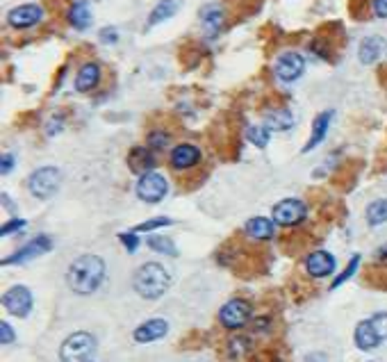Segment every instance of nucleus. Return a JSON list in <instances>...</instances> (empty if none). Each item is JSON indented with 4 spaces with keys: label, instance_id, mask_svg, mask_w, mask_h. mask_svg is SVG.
I'll return each instance as SVG.
<instances>
[{
    "label": "nucleus",
    "instance_id": "obj_1",
    "mask_svg": "<svg viewBox=\"0 0 387 362\" xmlns=\"http://www.w3.org/2000/svg\"><path fill=\"white\" fill-rule=\"evenodd\" d=\"M105 280V260L98 256H80L71 262L67 271V285L80 296L94 294Z\"/></svg>",
    "mask_w": 387,
    "mask_h": 362
},
{
    "label": "nucleus",
    "instance_id": "obj_2",
    "mask_svg": "<svg viewBox=\"0 0 387 362\" xmlns=\"http://www.w3.org/2000/svg\"><path fill=\"white\" fill-rule=\"evenodd\" d=\"M133 287L146 301H155L167 294V289L171 287V274L160 262H146L135 271Z\"/></svg>",
    "mask_w": 387,
    "mask_h": 362
},
{
    "label": "nucleus",
    "instance_id": "obj_3",
    "mask_svg": "<svg viewBox=\"0 0 387 362\" xmlns=\"http://www.w3.org/2000/svg\"><path fill=\"white\" fill-rule=\"evenodd\" d=\"M355 347L360 351H374L387 340V312H379L355 326Z\"/></svg>",
    "mask_w": 387,
    "mask_h": 362
},
{
    "label": "nucleus",
    "instance_id": "obj_4",
    "mask_svg": "<svg viewBox=\"0 0 387 362\" xmlns=\"http://www.w3.org/2000/svg\"><path fill=\"white\" fill-rule=\"evenodd\" d=\"M96 353V337L87 330L69 335L60 347V362H91Z\"/></svg>",
    "mask_w": 387,
    "mask_h": 362
},
{
    "label": "nucleus",
    "instance_id": "obj_5",
    "mask_svg": "<svg viewBox=\"0 0 387 362\" xmlns=\"http://www.w3.org/2000/svg\"><path fill=\"white\" fill-rule=\"evenodd\" d=\"M60 185H62V174H60V169H55V167L36 169L30 176V180H27V189H30V194L36 198H50L60 189Z\"/></svg>",
    "mask_w": 387,
    "mask_h": 362
},
{
    "label": "nucleus",
    "instance_id": "obj_6",
    "mask_svg": "<svg viewBox=\"0 0 387 362\" xmlns=\"http://www.w3.org/2000/svg\"><path fill=\"white\" fill-rule=\"evenodd\" d=\"M251 314H253L251 303L244 301V298H233V301H228L226 305H221L219 321H221V326H224V328L237 330V328H242V326L248 323Z\"/></svg>",
    "mask_w": 387,
    "mask_h": 362
},
{
    "label": "nucleus",
    "instance_id": "obj_7",
    "mask_svg": "<svg viewBox=\"0 0 387 362\" xmlns=\"http://www.w3.org/2000/svg\"><path fill=\"white\" fill-rule=\"evenodd\" d=\"M308 216V205L299 201V198H285V201L273 205V223L285 225H299Z\"/></svg>",
    "mask_w": 387,
    "mask_h": 362
},
{
    "label": "nucleus",
    "instance_id": "obj_8",
    "mask_svg": "<svg viewBox=\"0 0 387 362\" xmlns=\"http://www.w3.org/2000/svg\"><path fill=\"white\" fill-rule=\"evenodd\" d=\"M3 305L9 314L25 319V316L32 312L34 298H32V292L25 285H14L3 294Z\"/></svg>",
    "mask_w": 387,
    "mask_h": 362
},
{
    "label": "nucleus",
    "instance_id": "obj_9",
    "mask_svg": "<svg viewBox=\"0 0 387 362\" xmlns=\"http://www.w3.org/2000/svg\"><path fill=\"white\" fill-rule=\"evenodd\" d=\"M169 194V183L162 174H146L137 183V196L146 203H160Z\"/></svg>",
    "mask_w": 387,
    "mask_h": 362
},
{
    "label": "nucleus",
    "instance_id": "obj_10",
    "mask_svg": "<svg viewBox=\"0 0 387 362\" xmlns=\"http://www.w3.org/2000/svg\"><path fill=\"white\" fill-rule=\"evenodd\" d=\"M50 249H53L50 237H46V235H39V237H34L32 242H27L21 251H16L9 258H5L3 265H25V262H30L34 258L43 256V253H48Z\"/></svg>",
    "mask_w": 387,
    "mask_h": 362
},
{
    "label": "nucleus",
    "instance_id": "obj_11",
    "mask_svg": "<svg viewBox=\"0 0 387 362\" xmlns=\"http://www.w3.org/2000/svg\"><path fill=\"white\" fill-rule=\"evenodd\" d=\"M303 69H306V60H303L299 53H283V55L276 60V78L283 80V83H294L299 80Z\"/></svg>",
    "mask_w": 387,
    "mask_h": 362
},
{
    "label": "nucleus",
    "instance_id": "obj_12",
    "mask_svg": "<svg viewBox=\"0 0 387 362\" xmlns=\"http://www.w3.org/2000/svg\"><path fill=\"white\" fill-rule=\"evenodd\" d=\"M43 19V10L39 5H21V7H14L12 12L7 14V23L12 25V28H32Z\"/></svg>",
    "mask_w": 387,
    "mask_h": 362
},
{
    "label": "nucleus",
    "instance_id": "obj_13",
    "mask_svg": "<svg viewBox=\"0 0 387 362\" xmlns=\"http://www.w3.org/2000/svg\"><path fill=\"white\" fill-rule=\"evenodd\" d=\"M167 333H169V321L155 316V319H149V321L137 326L133 337H135V342H140V344H149V342H158L162 337H167Z\"/></svg>",
    "mask_w": 387,
    "mask_h": 362
},
{
    "label": "nucleus",
    "instance_id": "obj_14",
    "mask_svg": "<svg viewBox=\"0 0 387 362\" xmlns=\"http://www.w3.org/2000/svg\"><path fill=\"white\" fill-rule=\"evenodd\" d=\"M306 269L312 278H326L335 271V258L328 251H312L306 258Z\"/></svg>",
    "mask_w": 387,
    "mask_h": 362
},
{
    "label": "nucleus",
    "instance_id": "obj_15",
    "mask_svg": "<svg viewBox=\"0 0 387 362\" xmlns=\"http://www.w3.org/2000/svg\"><path fill=\"white\" fill-rule=\"evenodd\" d=\"M198 162H201V151L196 146H191V144H180V146L171 151V167L178 171L196 167Z\"/></svg>",
    "mask_w": 387,
    "mask_h": 362
},
{
    "label": "nucleus",
    "instance_id": "obj_16",
    "mask_svg": "<svg viewBox=\"0 0 387 362\" xmlns=\"http://www.w3.org/2000/svg\"><path fill=\"white\" fill-rule=\"evenodd\" d=\"M128 167H130L133 174L137 176H146V174H151L153 167H155V158H153V153L149 148H144V146H137L130 151V155H128Z\"/></svg>",
    "mask_w": 387,
    "mask_h": 362
},
{
    "label": "nucleus",
    "instance_id": "obj_17",
    "mask_svg": "<svg viewBox=\"0 0 387 362\" xmlns=\"http://www.w3.org/2000/svg\"><path fill=\"white\" fill-rule=\"evenodd\" d=\"M244 230H246L248 237H253V239H257V242H266V239L273 237L276 223L269 221V219H264V216H255V219L246 221Z\"/></svg>",
    "mask_w": 387,
    "mask_h": 362
},
{
    "label": "nucleus",
    "instance_id": "obj_18",
    "mask_svg": "<svg viewBox=\"0 0 387 362\" xmlns=\"http://www.w3.org/2000/svg\"><path fill=\"white\" fill-rule=\"evenodd\" d=\"M330 119H333V112H321L315 123H312V134H310V141L303 146V153H308L312 148H317L321 141L326 139V132L330 128Z\"/></svg>",
    "mask_w": 387,
    "mask_h": 362
},
{
    "label": "nucleus",
    "instance_id": "obj_19",
    "mask_svg": "<svg viewBox=\"0 0 387 362\" xmlns=\"http://www.w3.org/2000/svg\"><path fill=\"white\" fill-rule=\"evenodd\" d=\"M100 80V67L96 62H89L80 71H78V78H76V89L78 92H91Z\"/></svg>",
    "mask_w": 387,
    "mask_h": 362
},
{
    "label": "nucleus",
    "instance_id": "obj_20",
    "mask_svg": "<svg viewBox=\"0 0 387 362\" xmlns=\"http://www.w3.org/2000/svg\"><path fill=\"white\" fill-rule=\"evenodd\" d=\"M201 23L205 32L210 37H215V34L221 30V25H224V12H221L219 5H208L205 10L201 12Z\"/></svg>",
    "mask_w": 387,
    "mask_h": 362
},
{
    "label": "nucleus",
    "instance_id": "obj_21",
    "mask_svg": "<svg viewBox=\"0 0 387 362\" xmlns=\"http://www.w3.org/2000/svg\"><path fill=\"white\" fill-rule=\"evenodd\" d=\"M385 50V41L381 37H367L360 43V62L362 64H374Z\"/></svg>",
    "mask_w": 387,
    "mask_h": 362
},
{
    "label": "nucleus",
    "instance_id": "obj_22",
    "mask_svg": "<svg viewBox=\"0 0 387 362\" xmlns=\"http://www.w3.org/2000/svg\"><path fill=\"white\" fill-rule=\"evenodd\" d=\"M69 23H71L76 30H87L89 23H91L89 3H85V0H78V3L69 10Z\"/></svg>",
    "mask_w": 387,
    "mask_h": 362
},
{
    "label": "nucleus",
    "instance_id": "obj_23",
    "mask_svg": "<svg viewBox=\"0 0 387 362\" xmlns=\"http://www.w3.org/2000/svg\"><path fill=\"white\" fill-rule=\"evenodd\" d=\"M266 125L271 130H290L294 125V114L287 110V107H280V110H273L266 114Z\"/></svg>",
    "mask_w": 387,
    "mask_h": 362
},
{
    "label": "nucleus",
    "instance_id": "obj_24",
    "mask_svg": "<svg viewBox=\"0 0 387 362\" xmlns=\"http://www.w3.org/2000/svg\"><path fill=\"white\" fill-rule=\"evenodd\" d=\"M176 10H178L176 0H160V3L155 5V10L151 12V16H149V25H158L162 21L171 19V16L176 14Z\"/></svg>",
    "mask_w": 387,
    "mask_h": 362
},
{
    "label": "nucleus",
    "instance_id": "obj_25",
    "mask_svg": "<svg viewBox=\"0 0 387 362\" xmlns=\"http://www.w3.org/2000/svg\"><path fill=\"white\" fill-rule=\"evenodd\" d=\"M387 221V201L385 198H379V201H374L367 205V223L376 228V225H381Z\"/></svg>",
    "mask_w": 387,
    "mask_h": 362
},
{
    "label": "nucleus",
    "instance_id": "obj_26",
    "mask_svg": "<svg viewBox=\"0 0 387 362\" xmlns=\"http://www.w3.org/2000/svg\"><path fill=\"white\" fill-rule=\"evenodd\" d=\"M149 246L158 253H164V256H171V258L178 256V249L173 246V242L169 237H162V235H153V237H149Z\"/></svg>",
    "mask_w": 387,
    "mask_h": 362
},
{
    "label": "nucleus",
    "instance_id": "obj_27",
    "mask_svg": "<svg viewBox=\"0 0 387 362\" xmlns=\"http://www.w3.org/2000/svg\"><path fill=\"white\" fill-rule=\"evenodd\" d=\"M248 139H251L253 144L257 148H264L266 144H269V128H266V125H251V128H248Z\"/></svg>",
    "mask_w": 387,
    "mask_h": 362
},
{
    "label": "nucleus",
    "instance_id": "obj_28",
    "mask_svg": "<svg viewBox=\"0 0 387 362\" xmlns=\"http://www.w3.org/2000/svg\"><path fill=\"white\" fill-rule=\"evenodd\" d=\"M173 221L167 219V216H158V219H151V221H144L140 225H135L133 232H151L155 228H167V225H171Z\"/></svg>",
    "mask_w": 387,
    "mask_h": 362
},
{
    "label": "nucleus",
    "instance_id": "obj_29",
    "mask_svg": "<svg viewBox=\"0 0 387 362\" xmlns=\"http://www.w3.org/2000/svg\"><path fill=\"white\" fill-rule=\"evenodd\" d=\"M358 265H360V256H353L351 258V262H348V267L342 271V274H339L337 278H335V283H333V287H339V285H344L348 278H351L355 271H358Z\"/></svg>",
    "mask_w": 387,
    "mask_h": 362
},
{
    "label": "nucleus",
    "instance_id": "obj_30",
    "mask_svg": "<svg viewBox=\"0 0 387 362\" xmlns=\"http://www.w3.org/2000/svg\"><path fill=\"white\" fill-rule=\"evenodd\" d=\"M248 340L246 337H233L228 344V353H230V358H237V356H244V353L248 351Z\"/></svg>",
    "mask_w": 387,
    "mask_h": 362
},
{
    "label": "nucleus",
    "instance_id": "obj_31",
    "mask_svg": "<svg viewBox=\"0 0 387 362\" xmlns=\"http://www.w3.org/2000/svg\"><path fill=\"white\" fill-rule=\"evenodd\" d=\"M27 225L25 219H12V221H7L3 228H0V237H7V235H12V232H18V230H23Z\"/></svg>",
    "mask_w": 387,
    "mask_h": 362
},
{
    "label": "nucleus",
    "instance_id": "obj_32",
    "mask_svg": "<svg viewBox=\"0 0 387 362\" xmlns=\"http://www.w3.org/2000/svg\"><path fill=\"white\" fill-rule=\"evenodd\" d=\"M118 239L123 242V246L130 251V253H135L137 251V246H140V239H137V232H123V235H118Z\"/></svg>",
    "mask_w": 387,
    "mask_h": 362
},
{
    "label": "nucleus",
    "instance_id": "obj_33",
    "mask_svg": "<svg viewBox=\"0 0 387 362\" xmlns=\"http://www.w3.org/2000/svg\"><path fill=\"white\" fill-rule=\"evenodd\" d=\"M14 337H16V333H14L12 326H9L7 321L0 323V342H3V344H12Z\"/></svg>",
    "mask_w": 387,
    "mask_h": 362
},
{
    "label": "nucleus",
    "instance_id": "obj_34",
    "mask_svg": "<svg viewBox=\"0 0 387 362\" xmlns=\"http://www.w3.org/2000/svg\"><path fill=\"white\" fill-rule=\"evenodd\" d=\"M167 144H169V137H167V134H162V132H153L151 134V137H149V146L151 148H164V146H167Z\"/></svg>",
    "mask_w": 387,
    "mask_h": 362
},
{
    "label": "nucleus",
    "instance_id": "obj_35",
    "mask_svg": "<svg viewBox=\"0 0 387 362\" xmlns=\"http://www.w3.org/2000/svg\"><path fill=\"white\" fill-rule=\"evenodd\" d=\"M12 169H14V155H9V153H5L3 160H0V171H3V174H9Z\"/></svg>",
    "mask_w": 387,
    "mask_h": 362
},
{
    "label": "nucleus",
    "instance_id": "obj_36",
    "mask_svg": "<svg viewBox=\"0 0 387 362\" xmlns=\"http://www.w3.org/2000/svg\"><path fill=\"white\" fill-rule=\"evenodd\" d=\"M118 39V34L114 28H105L103 32H100V41H105V43H114Z\"/></svg>",
    "mask_w": 387,
    "mask_h": 362
},
{
    "label": "nucleus",
    "instance_id": "obj_37",
    "mask_svg": "<svg viewBox=\"0 0 387 362\" xmlns=\"http://www.w3.org/2000/svg\"><path fill=\"white\" fill-rule=\"evenodd\" d=\"M374 12L381 19H387V0H374Z\"/></svg>",
    "mask_w": 387,
    "mask_h": 362
},
{
    "label": "nucleus",
    "instance_id": "obj_38",
    "mask_svg": "<svg viewBox=\"0 0 387 362\" xmlns=\"http://www.w3.org/2000/svg\"><path fill=\"white\" fill-rule=\"evenodd\" d=\"M376 260H379L381 265H387V246H385V249H381L379 253H376Z\"/></svg>",
    "mask_w": 387,
    "mask_h": 362
},
{
    "label": "nucleus",
    "instance_id": "obj_39",
    "mask_svg": "<svg viewBox=\"0 0 387 362\" xmlns=\"http://www.w3.org/2000/svg\"><path fill=\"white\" fill-rule=\"evenodd\" d=\"M196 362H205V360H196Z\"/></svg>",
    "mask_w": 387,
    "mask_h": 362
}]
</instances>
